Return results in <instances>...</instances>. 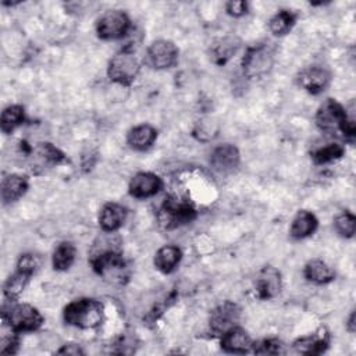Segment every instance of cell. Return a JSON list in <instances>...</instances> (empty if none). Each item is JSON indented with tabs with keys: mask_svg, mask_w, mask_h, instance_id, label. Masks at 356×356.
Returning a JSON list of instances; mask_svg holds the SVG:
<instances>
[{
	"mask_svg": "<svg viewBox=\"0 0 356 356\" xmlns=\"http://www.w3.org/2000/svg\"><path fill=\"white\" fill-rule=\"evenodd\" d=\"M196 216L195 209L185 202L178 200L177 197H165L163 206L159 211V221L164 228H175L178 225L192 221Z\"/></svg>",
	"mask_w": 356,
	"mask_h": 356,
	"instance_id": "5b68a950",
	"label": "cell"
},
{
	"mask_svg": "<svg viewBox=\"0 0 356 356\" xmlns=\"http://www.w3.org/2000/svg\"><path fill=\"white\" fill-rule=\"evenodd\" d=\"M25 120L24 107L19 104H11L6 107L1 113L0 128L4 134H11L17 127H19Z\"/></svg>",
	"mask_w": 356,
	"mask_h": 356,
	"instance_id": "d4e9b609",
	"label": "cell"
},
{
	"mask_svg": "<svg viewBox=\"0 0 356 356\" xmlns=\"http://www.w3.org/2000/svg\"><path fill=\"white\" fill-rule=\"evenodd\" d=\"M182 252L179 248L172 245H165L160 248L154 254V266L161 273H171L179 264Z\"/></svg>",
	"mask_w": 356,
	"mask_h": 356,
	"instance_id": "44dd1931",
	"label": "cell"
},
{
	"mask_svg": "<svg viewBox=\"0 0 356 356\" xmlns=\"http://www.w3.org/2000/svg\"><path fill=\"white\" fill-rule=\"evenodd\" d=\"M221 348L229 353H246L253 348V341L249 334L235 325L221 335Z\"/></svg>",
	"mask_w": 356,
	"mask_h": 356,
	"instance_id": "9a60e30c",
	"label": "cell"
},
{
	"mask_svg": "<svg viewBox=\"0 0 356 356\" xmlns=\"http://www.w3.org/2000/svg\"><path fill=\"white\" fill-rule=\"evenodd\" d=\"M1 318L18 332H29L38 330L43 323L40 312L28 303H11L8 307H3Z\"/></svg>",
	"mask_w": 356,
	"mask_h": 356,
	"instance_id": "3957f363",
	"label": "cell"
},
{
	"mask_svg": "<svg viewBox=\"0 0 356 356\" xmlns=\"http://www.w3.org/2000/svg\"><path fill=\"white\" fill-rule=\"evenodd\" d=\"M131 21L121 10L106 11L96 24V32L100 39L115 40L121 39L129 31Z\"/></svg>",
	"mask_w": 356,
	"mask_h": 356,
	"instance_id": "8992f818",
	"label": "cell"
},
{
	"mask_svg": "<svg viewBox=\"0 0 356 356\" xmlns=\"http://www.w3.org/2000/svg\"><path fill=\"white\" fill-rule=\"evenodd\" d=\"M104 318V309L99 300L82 298L72 300L64 309V321L78 328H96Z\"/></svg>",
	"mask_w": 356,
	"mask_h": 356,
	"instance_id": "6da1fadb",
	"label": "cell"
},
{
	"mask_svg": "<svg viewBox=\"0 0 356 356\" xmlns=\"http://www.w3.org/2000/svg\"><path fill=\"white\" fill-rule=\"evenodd\" d=\"M28 189V179L18 174L7 175L1 182V199L3 203H11L18 200Z\"/></svg>",
	"mask_w": 356,
	"mask_h": 356,
	"instance_id": "d6986e66",
	"label": "cell"
},
{
	"mask_svg": "<svg viewBox=\"0 0 356 356\" xmlns=\"http://www.w3.org/2000/svg\"><path fill=\"white\" fill-rule=\"evenodd\" d=\"M316 228H317L316 216L310 211L300 210L292 220L289 235L295 239H303V238L312 235L316 231Z\"/></svg>",
	"mask_w": 356,
	"mask_h": 356,
	"instance_id": "ffe728a7",
	"label": "cell"
},
{
	"mask_svg": "<svg viewBox=\"0 0 356 356\" xmlns=\"http://www.w3.org/2000/svg\"><path fill=\"white\" fill-rule=\"evenodd\" d=\"M210 164L217 172L228 174L234 171L239 164V150L231 143L220 145L213 150Z\"/></svg>",
	"mask_w": 356,
	"mask_h": 356,
	"instance_id": "4fadbf2b",
	"label": "cell"
},
{
	"mask_svg": "<svg viewBox=\"0 0 356 356\" xmlns=\"http://www.w3.org/2000/svg\"><path fill=\"white\" fill-rule=\"evenodd\" d=\"M348 330H349L350 332H353V331H355V313H352V314H350V317H349V321H348Z\"/></svg>",
	"mask_w": 356,
	"mask_h": 356,
	"instance_id": "d590c367",
	"label": "cell"
},
{
	"mask_svg": "<svg viewBox=\"0 0 356 356\" xmlns=\"http://www.w3.org/2000/svg\"><path fill=\"white\" fill-rule=\"evenodd\" d=\"M125 217H127V210L121 204L107 203L103 206L99 216L100 228L104 232H115L122 227Z\"/></svg>",
	"mask_w": 356,
	"mask_h": 356,
	"instance_id": "2e32d148",
	"label": "cell"
},
{
	"mask_svg": "<svg viewBox=\"0 0 356 356\" xmlns=\"http://www.w3.org/2000/svg\"><path fill=\"white\" fill-rule=\"evenodd\" d=\"M156 138H157V131L149 124H142V125L134 127L128 132L127 142L135 150H146L154 143Z\"/></svg>",
	"mask_w": 356,
	"mask_h": 356,
	"instance_id": "e0dca14e",
	"label": "cell"
},
{
	"mask_svg": "<svg viewBox=\"0 0 356 356\" xmlns=\"http://www.w3.org/2000/svg\"><path fill=\"white\" fill-rule=\"evenodd\" d=\"M346 118V110L334 99H327L316 113V124L324 132H342Z\"/></svg>",
	"mask_w": 356,
	"mask_h": 356,
	"instance_id": "ba28073f",
	"label": "cell"
},
{
	"mask_svg": "<svg viewBox=\"0 0 356 356\" xmlns=\"http://www.w3.org/2000/svg\"><path fill=\"white\" fill-rule=\"evenodd\" d=\"M93 270L106 278H120V274L125 270V261L114 246L103 248L100 252H95L90 257Z\"/></svg>",
	"mask_w": 356,
	"mask_h": 356,
	"instance_id": "52a82bcc",
	"label": "cell"
},
{
	"mask_svg": "<svg viewBox=\"0 0 356 356\" xmlns=\"http://www.w3.org/2000/svg\"><path fill=\"white\" fill-rule=\"evenodd\" d=\"M327 346H328V334H325L323 330L316 334L298 338L293 342L295 350L303 355H318L324 352Z\"/></svg>",
	"mask_w": 356,
	"mask_h": 356,
	"instance_id": "ac0fdd59",
	"label": "cell"
},
{
	"mask_svg": "<svg viewBox=\"0 0 356 356\" xmlns=\"http://www.w3.org/2000/svg\"><path fill=\"white\" fill-rule=\"evenodd\" d=\"M38 154L46 160L47 163L51 164H60L65 160L64 153L61 150H58L56 146H53L51 143H40L38 146Z\"/></svg>",
	"mask_w": 356,
	"mask_h": 356,
	"instance_id": "1f68e13d",
	"label": "cell"
},
{
	"mask_svg": "<svg viewBox=\"0 0 356 356\" xmlns=\"http://www.w3.org/2000/svg\"><path fill=\"white\" fill-rule=\"evenodd\" d=\"M331 81V74L321 65H312L302 70L298 75V83L309 93L317 95L323 92Z\"/></svg>",
	"mask_w": 356,
	"mask_h": 356,
	"instance_id": "8fae6325",
	"label": "cell"
},
{
	"mask_svg": "<svg viewBox=\"0 0 356 356\" xmlns=\"http://www.w3.org/2000/svg\"><path fill=\"white\" fill-rule=\"evenodd\" d=\"M40 267V257L35 253H25V254H21L19 260H18V264H17V268L19 270H24L29 274H35L36 270Z\"/></svg>",
	"mask_w": 356,
	"mask_h": 356,
	"instance_id": "d6a6232c",
	"label": "cell"
},
{
	"mask_svg": "<svg viewBox=\"0 0 356 356\" xmlns=\"http://www.w3.org/2000/svg\"><path fill=\"white\" fill-rule=\"evenodd\" d=\"M18 331H15L7 320L1 318L0 328V353L13 355L18 349Z\"/></svg>",
	"mask_w": 356,
	"mask_h": 356,
	"instance_id": "83f0119b",
	"label": "cell"
},
{
	"mask_svg": "<svg viewBox=\"0 0 356 356\" xmlns=\"http://www.w3.org/2000/svg\"><path fill=\"white\" fill-rule=\"evenodd\" d=\"M303 274L306 277V280L314 282V284H327L330 281L334 280L335 273L332 271V268L323 260L314 259L310 260L303 270Z\"/></svg>",
	"mask_w": 356,
	"mask_h": 356,
	"instance_id": "7402d4cb",
	"label": "cell"
},
{
	"mask_svg": "<svg viewBox=\"0 0 356 356\" xmlns=\"http://www.w3.org/2000/svg\"><path fill=\"white\" fill-rule=\"evenodd\" d=\"M225 10L232 17H241L248 13V3L242 0H232L225 4Z\"/></svg>",
	"mask_w": 356,
	"mask_h": 356,
	"instance_id": "836d02e7",
	"label": "cell"
},
{
	"mask_svg": "<svg viewBox=\"0 0 356 356\" xmlns=\"http://www.w3.org/2000/svg\"><path fill=\"white\" fill-rule=\"evenodd\" d=\"M32 274L24 271V270H19L17 268V271L10 275L7 278V281L4 282V286H3V292H4V296L14 302L18 299V296L22 293V291L25 289V286L28 285L29 280H31Z\"/></svg>",
	"mask_w": 356,
	"mask_h": 356,
	"instance_id": "603a6c76",
	"label": "cell"
},
{
	"mask_svg": "<svg viewBox=\"0 0 356 356\" xmlns=\"http://www.w3.org/2000/svg\"><path fill=\"white\" fill-rule=\"evenodd\" d=\"M334 225H335L337 232L341 236L352 238L355 235V231H356V218L352 213L343 211V213H341L339 216L335 217Z\"/></svg>",
	"mask_w": 356,
	"mask_h": 356,
	"instance_id": "f546056e",
	"label": "cell"
},
{
	"mask_svg": "<svg viewBox=\"0 0 356 356\" xmlns=\"http://www.w3.org/2000/svg\"><path fill=\"white\" fill-rule=\"evenodd\" d=\"M343 146L339 143H330L324 147L317 149L316 152L312 153V159L316 164H324V163H330L332 160L341 159L343 156Z\"/></svg>",
	"mask_w": 356,
	"mask_h": 356,
	"instance_id": "f1b7e54d",
	"label": "cell"
},
{
	"mask_svg": "<svg viewBox=\"0 0 356 356\" xmlns=\"http://www.w3.org/2000/svg\"><path fill=\"white\" fill-rule=\"evenodd\" d=\"M161 188V178L153 172H138L129 182V193L138 199L154 196Z\"/></svg>",
	"mask_w": 356,
	"mask_h": 356,
	"instance_id": "7c38bea8",
	"label": "cell"
},
{
	"mask_svg": "<svg viewBox=\"0 0 356 356\" xmlns=\"http://www.w3.org/2000/svg\"><path fill=\"white\" fill-rule=\"evenodd\" d=\"M140 64L135 53L129 49H122L114 54L108 63L107 75L110 81L120 85H131L138 76Z\"/></svg>",
	"mask_w": 356,
	"mask_h": 356,
	"instance_id": "277c9868",
	"label": "cell"
},
{
	"mask_svg": "<svg viewBox=\"0 0 356 356\" xmlns=\"http://www.w3.org/2000/svg\"><path fill=\"white\" fill-rule=\"evenodd\" d=\"M241 317V309L234 302H222L217 307H214L209 317V324L213 332L224 334L232 327L238 325Z\"/></svg>",
	"mask_w": 356,
	"mask_h": 356,
	"instance_id": "30bf717a",
	"label": "cell"
},
{
	"mask_svg": "<svg viewBox=\"0 0 356 356\" xmlns=\"http://www.w3.org/2000/svg\"><path fill=\"white\" fill-rule=\"evenodd\" d=\"M252 350L257 355H278L284 352V345L274 338L259 341L257 343H253Z\"/></svg>",
	"mask_w": 356,
	"mask_h": 356,
	"instance_id": "4dcf8cb0",
	"label": "cell"
},
{
	"mask_svg": "<svg viewBox=\"0 0 356 356\" xmlns=\"http://www.w3.org/2000/svg\"><path fill=\"white\" fill-rule=\"evenodd\" d=\"M147 64L156 70L171 68L177 64L178 49L171 40L159 39L154 40L146 51Z\"/></svg>",
	"mask_w": 356,
	"mask_h": 356,
	"instance_id": "9c48e42d",
	"label": "cell"
},
{
	"mask_svg": "<svg viewBox=\"0 0 356 356\" xmlns=\"http://www.w3.org/2000/svg\"><path fill=\"white\" fill-rule=\"evenodd\" d=\"M239 47V42L238 39L235 38H225V39H221L218 43H216L211 50H210V54H211V60L216 63V64H225L238 50Z\"/></svg>",
	"mask_w": 356,
	"mask_h": 356,
	"instance_id": "484cf974",
	"label": "cell"
},
{
	"mask_svg": "<svg viewBox=\"0 0 356 356\" xmlns=\"http://www.w3.org/2000/svg\"><path fill=\"white\" fill-rule=\"evenodd\" d=\"M296 22V14L291 10L278 11L268 22V29L275 36L286 35Z\"/></svg>",
	"mask_w": 356,
	"mask_h": 356,
	"instance_id": "cb8c5ba5",
	"label": "cell"
},
{
	"mask_svg": "<svg viewBox=\"0 0 356 356\" xmlns=\"http://www.w3.org/2000/svg\"><path fill=\"white\" fill-rule=\"evenodd\" d=\"M76 249L71 242H61L53 253V267L58 271L68 270L75 260Z\"/></svg>",
	"mask_w": 356,
	"mask_h": 356,
	"instance_id": "4316f807",
	"label": "cell"
},
{
	"mask_svg": "<svg viewBox=\"0 0 356 356\" xmlns=\"http://www.w3.org/2000/svg\"><path fill=\"white\" fill-rule=\"evenodd\" d=\"M275 49L271 43H259L246 50L242 58L243 75L249 79H257L267 75L274 65Z\"/></svg>",
	"mask_w": 356,
	"mask_h": 356,
	"instance_id": "7a4b0ae2",
	"label": "cell"
},
{
	"mask_svg": "<svg viewBox=\"0 0 356 356\" xmlns=\"http://www.w3.org/2000/svg\"><path fill=\"white\" fill-rule=\"evenodd\" d=\"M57 353H60V355H83V350L78 345L68 343V345H64L63 348H60L57 350Z\"/></svg>",
	"mask_w": 356,
	"mask_h": 356,
	"instance_id": "e575fe53",
	"label": "cell"
},
{
	"mask_svg": "<svg viewBox=\"0 0 356 356\" xmlns=\"http://www.w3.org/2000/svg\"><path fill=\"white\" fill-rule=\"evenodd\" d=\"M281 274L277 268L266 266L256 280V292L260 299H271L281 291Z\"/></svg>",
	"mask_w": 356,
	"mask_h": 356,
	"instance_id": "5bb4252c",
	"label": "cell"
}]
</instances>
